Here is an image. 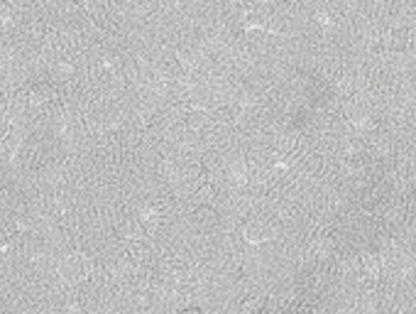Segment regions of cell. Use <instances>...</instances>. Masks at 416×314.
<instances>
[{"label":"cell","mask_w":416,"mask_h":314,"mask_svg":"<svg viewBox=\"0 0 416 314\" xmlns=\"http://www.w3.org/2000/svg\"><path fill=\"white\" fill-rule=\"evenodd\" d=\"M208 113H203V111H191L188 115H186V125L191 128V130H203L206 125H208Z\"/></svg>","instance_id":"1"},{"label":"cell","mask_w":416,"mask_h":314,"mask_svg":"<svg viewBox=\"0 0 416 314\" xmlns=\"http://www.w3.org/2000/svg\"><path fill=\"white\" fill-rule=\"evenodd\" d=\"M140 224H142L147 231L157 228V224H159V211H157L154 206H149V209H142V211H140Z\"/></svg>","instance_id":"2"},{"label":"cell","mask_w":416,"mask_h":314,"mask_svg":"<svg viewBox=\"0 0 416 314\" xmlns=\"http://www.w3.org/2000/svg\"><path fill=\"white\" fill-rule=\"evenodd\" d=\"M245 238H250V241H265V238H267V228L252 224V226L245 228Z\"/></svg>","instance_id":"3"},{"label":"cell","mask_w":416,"mask_h":314,"mask_svg":"<svg viewBox=\"0 0 416 314\" xmlns=\"http://www.w3.org/2000/svg\"><path fill=\"white\" fill-rule=\"evenodd\" d=\"M196 219H198L201 224H206V221L211 224V221H216V209H213V206H206V204H203V206H201V209L196 211Z\"/></svg>","instance_id":"4"},{"label":"cell","mask_w":416,"mask_h":314,"mask_svg":"<svg viewBox=\"0 0 416 314\" xmlns=\"http://www.w3.org/2000/svg\"><path fill=\"white\" fill-rule=\"evenodd\" d=\"M262 307V297H252V299H245L243 302V312L245 314H252V312H257Z\"/></svg>","instance_id":"5"},{"label":"cell","mask_w":416,"mask_h":314,"mask_svg":"<svg viewBox=\"0 0 416 314\" xmlns=\"http://www.w3.org/2000/svg\"><path fill=\"white\" fill-rule=\"evenodd\" d=\"M71 76V67L69 64H64V67H57L54 69V81H66Z\"/></svg>","instance_id":"6"},{"label":"cell","mask_w":416,"mask_h":314,"mask_svg":"<svg viewBox=\"0 0 416 314\" xmlns=\"http://www.w3.org/2000/svg\"><path fill=\"white\" fill-rule=\"evenodd\" d=\"M213 194H216V189H213L211 184H203V187L198 189V199H201V202H208Z\"/></svg>","instance_id":"7"},{"label":"cell","mask_w":416,"mask_h":314,"mask_svg":"<svg viewBox=\"0 0 416 314\" xmlns=\"http://www.w3.org/2000/svg\"><path fill=\"white\" fill-rule=\"evenodd\" d=\"M176 314H203V312L196 309V307H188V309H181V312H176Z\"/></svg>","instance_id":"8"}]
</instances>
